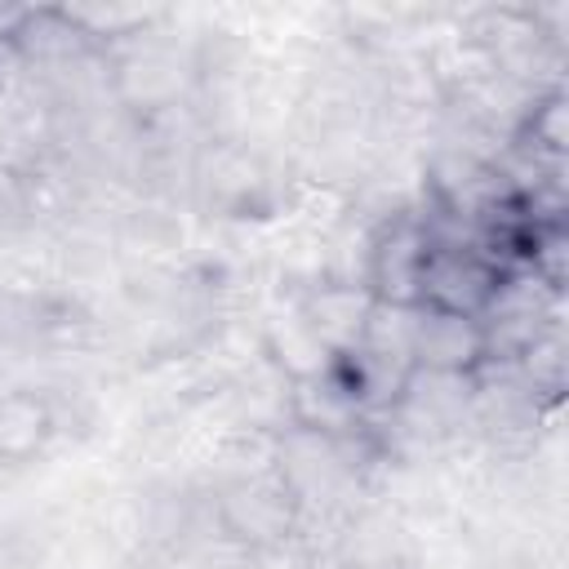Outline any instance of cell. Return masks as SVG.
Masks as SVG:
<instances>
[{"instance_id":"obj_1","label":"cell","mask_w":569,"mask_h":569,"mask_svg":"<svg viewBox=\"0 0 569 569\" xmlns=\"http://www.w3.org/2000/svg\"><path fill=\"white\" fill-rule=\"evenodd\" d=\"M409 356L427 373L462 378V373H471L489 356V329L476 316L422 307L418 320H413V347H409Z\"/></svg>"},{"instance_id":"obj_2","label":"cell","mask_w":569,"mask_h":569,"mask_svg":"<svg viewBox=\"0 0 569 569\" xmlns=\"http://www.w3.org/2000/svg\"><path fill=\"white\" fill-rule=\"evenodd\" d=\"M49 436V409L40 396L13 391L0 400V453L4 458H27L44 445Z\"/></svg>"}]
</instances>
